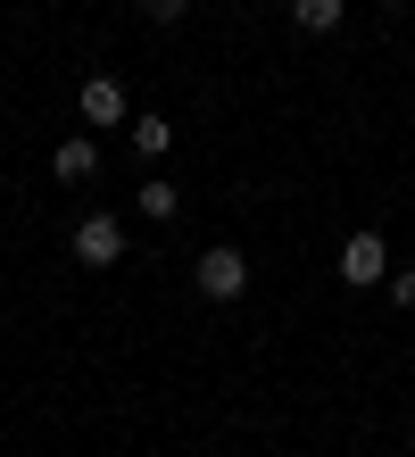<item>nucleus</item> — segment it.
Returning <instances> with one entry per match:
<instances>
[{"instance_id": "nucleus-1", "label": "nucleus", "mask_w": 415, "mask_h": 457, "mask_svg": "<svg viewBox=\"0 0 415 457\" xmlns=\"http://www.w3.org/2000/svg\"><path fill=\"white\" fill-rule=\"evenodd\" d=\"M332 275H341L349 291H374V283H391V241H382L374 225H366V233H349V241H341V258H332Z\"/></svg>"}, {"instance_id": "nucleus-2", "label": "nucleus", "mask_w": 415, "mask_h": 457, "mask_svg": "<svg viewBox=\"0 0 415 457\" xmlns=\"http://www.w3.org/2000/svg\"><path fill=\"white\" fill-rule=\"evenodd\" d=\"M191 283H200V300H241L249 291V258L233 250V241H216V250L191 258Z\"/></svg>"}, {"instance_id": "nucleus-3", "label": "nucleus", "mask_w": 415, "mask_h": 457, "mask_svg": "<svg viewBox=\"0 0 415 457\" xmlns=\"http://www.w3.org/2000/svg\"><path fill=\"white\" fill-rule=\"evenodd\" d=\"M67 250H75V266H117V258H125V225L108 217V208H100V217H75Z\"/></svg>"}, {"instance_id": "nucleus-4", "label": "nucleus", "mask_w": 415, "mask_h": 457, "mask_svg": "<svg viewBox=\"0 0 415 457\" xmlns=\"http://www.w3.org/2000/svg\"><path fill=\"white\" fill-rule=\"evenodd\" d=\"M75 109H83V125H92V133L133 125V109H125V84H117V75H92V84L75 92Z\"/></svg>"}, {"instance_id": "nucleus-5", "label": "nucleus", "mask_w": 415, "mask_h": 457, "mask_svg": "<svg viewBox=\"0 0 415 457\" xmlns=\"http://www.w3.org/2000/svg\"><path fill=\"white\" fill-rule=\"evenodd\" d=\"M50 175H59V183H92L100 175V142H92V133H67L59 158H50Z\"/></svg>"}, {"instance_id": "nucleus-6", "label": "nucleus", "mask_w": 415, "mask_h": 457, "mask_svg": "<svg viewBox=\"0 0 415 457\" xmlns=\"http://www.w3.org/2000/svg\"><path fill=\"white\" fill-rule=\"evenodd\" d=\"M125 142L142 150V158H166V150H175V125H166V109H142V117L125 125Z\"/></svg>"}, {"instance_id": "nucleus-7", "label": "nucleus", "mask_w": 415, "mask_h": 457, "mask_svg": "<svg viewBox=\"0 0 415 457\" xmlns=\"http://www.w3.org/2000/svg\"><path fill=\"white\" fill-rule=\"evenodd\" d=\"M133 208H142L150 225H175V208H183V192H175V183H166V175H150L142 192H133Z\"/></svg>"}, {"instance_id": "nucleus-8", "label": "nucleus", "mask_w": 415, "mask_h": 457, "mask_svg": "<svg viewBox=\"0 0 415 457\" xmlns=\"http://www.w3.org/2000/svg\"><path fill=\"white\" fill-rule=\"evenodd\" d=\"M341 17H349V0H291V25H299V34H332Z\"/></svg>"}, {"instance_id": "nucleus-9", "label": "nucleus", "mask_w": 415, "mask_h": 457, "mask_svg": "<svg viewBox=\"0 0 415 457\" xmlns=\"http://www.w3.org/2000/svg\"><path fill=\"white\" fill-rule=\"evenodd\" d=\"M183 9H191V0H142V17H150V25H183Z\"/></svg>"}, {"instance_id": "nucleus-10", "label": "nucleus", "mask_w": 415, "mask_h": 457, "mask_svg": "<svg viewBox=\"0 0 415 457\" xmlns=\"http://www.w3.org/2000/svg\"><path fill=\"white\" fill-rule=\"evenodd\" d=\"M391 300H399V308H415V266H391Z\"/></svg>"}, {"instance_id": "nucleus-11", "label": "nucleus", "mask_w": 415, "mask_h": 457, "mask_svg": "<svg viewBox=\"0 0 415 457\" xmlns=\"http://www.w3.org/2000/svg\"><path fill=\"white\" fill-rule=\"evenodd\" d=\"M382 9H407V0H382Z\"/></svg>"}]
</instances>
